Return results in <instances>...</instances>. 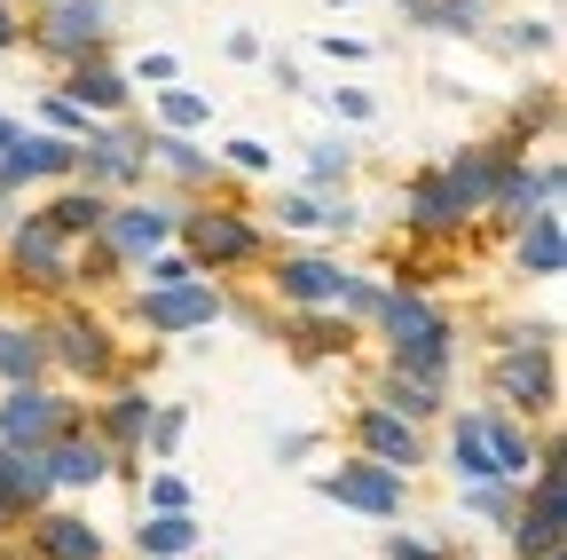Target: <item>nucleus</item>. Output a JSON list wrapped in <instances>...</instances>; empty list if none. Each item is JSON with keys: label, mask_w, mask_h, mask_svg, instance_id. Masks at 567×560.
I'll list each match as a JSON object with an SVG mask.
<instances>
[{"label": "nucleus", "mask_w": 567, "mask_h": 560, "mask_svg": "<svg viewBox=\"0 0 567 560\" xmlns=\"http://www.w3.org/2000/svg\"><path fill=\"white\" fill-rule=\"evenodd\" d=\"M386 308V332H394V371H434L442 379V364H450V324L425 308L417 293H394V301H379Z\"/></svg>", "instance_id": "f257e3e1"}, {"label": "nucleus", "mask_w": 567, "mask_h": 560, "mask_svg": "<svg viewBox=\"0 0 567 560\" xmlns=\"http://www.w3.org/2000/svg\"><path fill=\"white\" fill-rule=\"evenodd\" d=\"M316 489L323 498H339V506H354V513H402V466H379V458H354V466H331V474H316Z\"/></svg>", "instance_id": "f03ea898"}, {"label": "nucleus", "mask_w": 567, "mask_h": 560, "mask_svg": "<svg viewBox=\"0 0 567 560\" xmlns=\"http://www.w3.org/2000/svg\"><path fill=\"white\" fill-rule=\"evenodd\" d=\"M142 316H151L158 332H189V324H213L221 316V301H213V285H158V293H142Z\"/></svg>", "instance_id": "7ed1b4c3"}, {"label": "nucleus", "mask_w": 567, "mask_h": 560, "mask_svg": "<svg viewBox=\"0 0 567 560\" xmlns=\"http://www.w3.org/2000/svg\"><path fill=\"white\" fill-rule=\"evenodd\" d=\"M63 427V403H48V395H32L24 379H17V395L0 403V442L9 450H24V442H48Z\"/></svg>", "instance_id": "20e7f679"}, {"label": "nucleus", "mask_w": 567, "mask_h": 560, "mask_svg": "<svg viewBox=\"0 0 567 560\" xmlns=\"http://www.w3.org/2000/svg\"><path fill=\"white\" fill-rule=\"evenodd\" d=\"M276 285L292 293L300 308H323V301H339V293H347V276H339L331 261H284V268H276Z\"/></svg>", "instance_id": "39448f33"}, {"label": "nucleus", "mask_w": 567, "mask_h": 560, "mask_svg": "<svg viewBox=\"0 0 567 560\" xmlns=\"http://www.w3.org/2000/svg\"><path fill=\"white\" fill-rule=\"evenodd\" d=\"M71 143H48V134H17L9 151H0V174H71Z\"/></svg>", "instance_id": "423d86ee"}, {"label": "nucleus", "mask_w": 567, "mask_h": 560, "mask_svg": "<svg viewBox=\"0 0 567 560\" xmlns=\"http://www.w3.org/2000/svg\"><path fill=\"white\" fill-rule=\"evenodd\" d=\"M189 237H197V253H205V261H245V253L260 245L237 214H197V222H189Z\"/></svg>", "instance_id": "0eeeda50"}, {"label": "nucleus", "mask_w": 567, "mask_h": 560, "mask_svg": "<svg viewBox=\"0 0 567 560\" xmlns=\"http://www.w3.org/2000/svg\"><path fill=\"white\" fill-rule=\"evenodd\" d=\"M40 474L63 481V489H95V481H103V450H95V442H55V450L40 458Z\"/></svg>", "instance_id": "6e6552de"}, {"label": "nucleus", "mask_w": 567, "mask_h": 560, "mask_svg": "<svg viewBox=\"0 0 567 560\" xmlns=\"http://www.w3.org/2000/svg\"><path fill=\"white\" fill-rule=\"evenodd\" d=\"M481 435H488V458H496V474H505V481H528V435L513 427L505 410H481Z\"/></svg>", "instance_id": "1a4fd4ad"}, {"label": "nucleus", "mask_w": 567, "mask_h": 560, "mask_svg": "<svg viewBox=\"0 0 567 560\" xmlns=\"http://www.w3.org/2000/svg\"><path fill=\"white\" fill-rule=\"evenodd\" d=\"M166 230H174L166 205H126V214L111 222V245L118 253H151V245H166Z\"/></svg>", "instance_id": "9d476101"}, {"label": "nucleus", "mask_w": 567, "mask_h": 560, "mask_svg": "<svg viewBox=\"0 0 567 560\" xmlns=\"http://www.w3.org/2000/svg\"><path fill=\"white\" fill-rule=\"evenodd\" d=\"M48 40L55 48H95L103 40V9H95V0H55V9H48Z\"/></svg>", "instance_id": "9b49d317"}, {"label": "nucleus", "mask_w": 567, "mask_h": 560, "mask_svg": "<svg viewBox=\"0 0 567 560\" xmlns=\"http://www.w3.org/2000/svg\"><path fill=\"white\" fill-rule=\"evenodd\" d=\"M134 544H142V560H182V552L197 544V521H189V513H151Z\"/></svg>", "instance_id": "f8f14e48"}, {"label": "nucleus", "mask_w": 567, "mask_h": 560, "mask_svg": "<svg viewBox=\"0 0 567 560\" xmlns=\"http://www.w3.org/2000/svg\"><path fill=\"white\" fill-rule=\"evenodd\" d=\"M17 268L48 276V285H63V276H71V268H63V245H55L48 222H24V230H17Z\"/></svg>", "instance_id": "ddd939ff"}, {"label": "nucleus", "mask_w": 567, "mask_h": 560, "mask_svg": "<svg viewBox=\"0 0 567 560\" xmlns=\"http://www.w3.org/2000/svg\"><path fill=\"white\" fill-rule=\"evenodd\" d=\"M410 222H417V230H457V222H465V197H457V190L434 174V182H417V197H410Z\"/></svg>", "instance_id": "4468645a"}, {"label": "nucleus", "mask_w": 567, "mask_h": 560, "mask_svg": "<svg viewBox=\"0 0 567 560\" xmlns=\"http://www.w3.org/2000/svg\"><path fill=\"white\" fill-rule=\"evenodd\" d=\"M363 442L379 450V466H417V435L386 410H363Z\"/></svg>", "instance_id": "2eb2a0df"}, {"label": "nucleus", "mask_w": 567, "mask_h": 560, "mask_svg": "<svg viewBox=\"0 0 567 560\" xmlns=\"http://www.w3.org/2000/svg\"><path fill=\"white\" fill-rule=\"evenodd\" d=\"M40 552H48V560H103V537H95L87 521H48V529H40Z\"/></svg>", "instance_id": "dca6fc26"}, {"label": "nucleus", "mask_w": 567, "mask_h": 560, "mask_svg": "<svg viewBox=\"0 0 567 560\" xmlns=\"http://www.w3.org/2000/svg\"><path fill=\"white\" fill-rule=\"evenodd\" d=\"M559 253H567L559 214H536V222H528V237H520V261H528L536 276H559Z\"/></svg>", "instance_id": "f3484780"}, {"label": "nucleus", "mask_w": 567, "mask_h": 560, "mask_svg": "<svg viewBox=\"0 0 567 560\" xmlns=\"http://www.w3.org/2000/svg\"><path fill=\"white\" fill-rule=\"evenodd\" d=\"M55 339H63V364H71V371H111V339H103L95 324H63Z\"/></svg>", "instance_id": "a211bd4d"}, {"label": "nucleus", "mask_w": 567, "mask_h": 560, "mask_svg": "<svg viewBox=\"0 0 567 560\" xmlns=\"http://www.w3.org/2000/svg\"><path fill=\"white\" fill-rule=\"evenodd\" d=\"M457 474H465V481H505V474H496V458H488L481 410H473V418H457Z\"/></svg>", "instance_id": "6ab92c4d"}, {"label": "nucleus", "mask_w": 567, "mask_h": 560, "mask_svg": "<svg viewBox=\"0 0 567 560\" xmlns=\"http://www.w3.org/2000/svg\"><path fill=\"white\" fill-rule=\"evenodd\" d=\"M442 182H450L465 205H481V197H496V159H488V151H473V159H457Z\"/></svg>", "instance_id": "aec40b11"}, {"label": "nucleus", "mask_w": 567, "mask_h": 560, "mask_svg": "<svg viewBox=\"0 0 567 560\" xmlns=\"http://www.w3.org/2000/svg\"><path fill=\"white\" fill-rule=\"evenodd\" d=\"M40 222H48L55 237H87V230H103V197H95V190H87V197H63L55 214H40Z\"/></svg>", "instance_id": "412c9836"}, {"label": "nucleus", "mask_w": 567, "mask_h": 560, "mask_svg": "<svg viewBox=\"0 0 567 560\" xmlns=\"http://www.w3.org/2000/svg\"><path fill=\"white\" fill-rule=\"evenodd\" d=\"M496 379H505V395H536V403H551V371H544V356H505V364H496Z\"/></svg>", "instance_id": "4be33fe9"}, {"label": "nucleus", "mask_w": 567, "mask_h": 560, "mask_svg": "<svg viewBox=\"0 0 567 560\" xmlns=\"http://www.w3.org/2000/svg\"><path fill=\"white\" fill-rule=\"evenodd\" d=\"M71 95H80V111H126V80L118 72H80Z\"/></svg>", "instance_id": "5701e85b"}, {"label": "nucleus", "mask_w": 567, "mask_h": 560, "mask_svg": "<svg viewBox=\"0 0 567 560\" xmlns=\"http://www.w3.org/2000/svg\"><path fill=\"white\" fill-rule=\"evenodd\" d=\"M0 371H9V379H32V371H40V339H32V332H0Z\"/></svg>", "instance_id": "b1692460"}, {"label": "nucleus", "mask_w": 567, "mask_h": 560, "mask_svg": "<svg viewBox=\"0 0 567 560\" xmlns=\"http://www.w3.org/2000/svg\"><path fill=\"white\" fill-rule=\"evenodd\" d=\"M142 427H151V403H142V395H118L111 418H103V435H111V442H134Z\"/></svg>", "instance_id": "393cba45"}, {"label": "nucleus", "mask_w": 567, "mask_h": 560, "mask_svg": "<svg viewBox=\"0 0 567 560\" xmlns=\"http://www.w3.org/2000/svg\"><path fill=\"white\" fill-rule=\"evenodd\" d=\"M158 111H166L174 126H205V111H213V103H205L197 88H166V95H158Z\"/></svg>", "instance_id": "a878e982"}, {"label": "nucleus", "mask_w": 567, "mask_h": 560, "mask_svg": "<svg viewBox=\"0 0 567 560\" xmlns=\"http://www.w3.org/2000/svg\"><path fill=\"white\" fill-rule=\"evenodd\" d=\"M151 506H158V513H182V506H189V489H182V474H158V481H151Z\"/></svg>", "instance_id": "bb28decb"}, {"label": "nucleus", "mask_w": 567, "mask_h": 560, "mask_svg": "<svg viewBox=\"0 0 567 560\" xmlns=\"http://www.w3.org/2000/svg\"><path fill=\"white\" fill-rule=\"evenodd\" d=\"M142 435H151V450H174V442H182V410H158Z\"/></svg>", "instance_id": "cd10ccee"}, {"label": "nucleus", "mask_w": 567, "mask_h": 560, "mask_svg": "<svg viewBox=\"0 0 567 560\" xmlns=\"http://www.w3.org/2000/svg\"><path fill=\"white\" fill-rule=\"evenodd\" d=\"M284 222H292V230H323V205L316 197H284Z\"/></svg>", "instance_id": "c85d7f7f"}, {"label": "nucleus", "mask_w": 567, "mask_h": 560, "mask_svg": "<svg viewBox=\"0 0 567 560\" xmlns=\"http://www.w3.org/2000/svg\"><path fill=\"white\" fill-rule=\"evenodd\" d=\"M158 159H166V166H174V174H205V159H197V151H189V143H158Z\"/></svg>", "instance_id": "c756f323"}, {"label": "nucleus", "mask_w": 567, "mask_h": 560, "mask_svg": "<svg viewBox=\"0 0 567 560\" xmlns=\"http://www.w3.org/2000/svg\"><path fill=\"white\" fill-rule=\"evenodd\" d=\"M229 166H245V174H268V151H260V143H229Z\"/></svg>", "instance_id": "7c9ffc66"}, {"label": "nucleus", "mask_w": 567, "mask_h": 560, "mask_svg": "<svg viewBox=\"0 0 567 560\" xmlns=\"http://www.w3.org/2000/svg\"><path fill=\"white\" fill-rule=\"evenodd\" d=\"M308 174H316V182H339V174H347V151H316V166H308Z\"/></svg>", "instance_id": "2f4dec72"}, {"label": "nucleus", "mask_w": 567, "mask_h": 560, "mask_svg": "<svg viewBox=\"0 0 567 560\" xmlns=\"http://www.w3.org/2000/svg\"><path fill=\"white\" fill-rule=\"evenodd\" d=\"M331 103H339V111H347V119H371V95H363V88H339V95H331Z\"/></svg>", "instance_id": "473e14b6"}, {"label": "nucleus", "mask_w": 567, "mask_h": 560, "mask_svg": "<svg viewBox=\"0 0 567 560\" xmlns=\"http://www.w3.org/2000/svg\"><path fill=\"white\" fill-rule=\"evenodd\" d=\"M386 560H442V552H425V544H402V537H394V552H386Z\"/></svg>", "instance_id": "72a5a7b5"}, {"label": "nucleus", "mask_w": 567, "mask_h": 560, "mask_svg": "<svg viewBox=\"0 0 567 560\" xmlns=\"http://www.w3.org/2000/svg\"><path fill=\"white\" fill-rule=\"evenodd\" d=\"M0 197H9V182H0Z\"/></svg>", "instance_id": "f704fd0d"}]
</instances>
